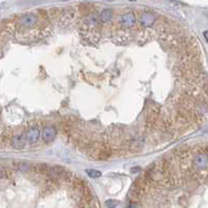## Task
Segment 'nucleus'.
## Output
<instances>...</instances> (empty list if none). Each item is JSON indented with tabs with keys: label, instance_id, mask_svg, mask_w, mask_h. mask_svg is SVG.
I'll use <instances>...</instances> for the list:
<instances>
[{
	"label": "nucleus",
	"instance_id": "obj_1",
	"mask_svg": "<svg viewBox=\"0 0 208 208\" xmlns=\"http://www.w3.org/2000/svg\"><path fill=\"white\" fill-rule=\"evenodd\" d=\"M150 184H151V182L149 181V179L146 178L145 175L137 178L136 181L132 183L131 188H130L128 193V197L130 199V203H137L146 193Z\"/></svg>",
	"mask_w": 208,
	"mask_h": 208
},
{
	"label": "nucleus",
	"instance_id": "obj_11",
	"mask_svg": "<svg viewBox=\"0 0 208 208\" xmlns=\"http://www.w3.org/2000/svg\"><path fill=\"white\" fill-rule=\"evenodd\" d=\"M14 165H15V167L21 171H28L29 169H32V166H29L27 163H23V161L15 163Z\"/></svg>",
	"mask_w": 208,
	"mask_h": 208
},
{
	"label": "nucleus",
	"instance_id": "obj_5",
	"mask_svg": "<svg viewBox=\"0 0 208 208\" xmlns=\"http://www.w3.org/2000/svg\"><path fill=\"white\" fill-rule=\"evenodd\" d=\"M119 27L124 28V29L131 30V28L138 26V17H137L134 12H127L123 14L118 20Z\"/></svg>",
	"mask_w": 208,
	"mask_h": 208
},
{
	"label": "nucleus",
	"instance_id": "obj_12",
	"mask_svg": "<svg viewBox=\"0 0 208 208\" xmlns=\"http://www.w3.org/2000/svg\"><path fill=\"white\" fill-rule=\"evenodd\" d=\"M86 173L90 178H99V177H101V172L98 170H93V169H87Z\"/></svg>",
	"mask_w": 208,
	"mask_h": 208
},
{
	"label": "nucleus",
	"instance_id": "obj_4",
	"mask_svg": "<svg viewBox=\"0 0 208 208\" xmlns=\"http://www.w3.org/2000/svg\"><path fill=\"white\" fill-rule=\"evenodd\" d=\"M156 15L151 11H145L142 12L138 17V26L139 29H149L153 28L156 24Z\"/></svg>",
	"mask_w": 208,
	"mask_h": 208
},
{
	"label": "nucleus",
	"instance_id": "obj_6",
	"mask_svg": "<svg viewBox=\"0 0 208 208\" xmlns=\"http://www.w3.org/2000/svg\"><path fill=\"white\" fill-rule=\"evenodd\" d=\"M134 34H132L131 30L129 29H124V28H117L113 34V41L117 45H127L131 41V36Z\"/></svg>",
	"mask_w": 208,
	"mask_h": 208
},
{
	"label": "nucleus",
	"instance_id": "obj_14",
	"mask_svg": "<svg viewBox=\"0 0 208 208\" xmlns=\"http://www.w3.org/2000/svg\"><path fill=\"white\" fill-rule=\"evenodd\" d=\"M11 177V171L9 170V169L5 168V167H2L1 168V178L2 179H5V178H10Z\"/></svg>",
	"mask_w": 208,
	"mask_h": 208
},
{
	"label": "nucleus",
	"instance_id": "obj_7",
	"mask_svg": "<svg viewBox=\"0 0 208 208\" xmlns=\"http://www.w3.org/2000/svg\"><path fill=\"white\" fill-rule=\"evenodd\" d=\"M55 136H57V129L53 126H46L42 129V140L45 142H51L54 140Z\"/></svg>",
	"mask_w": 208,
	"mask_h": 208
},
{
	"label": "nucleus",
	"instance_id": "obj_9",
	"mask_svg": "<svg viewBox=\"0 0 208 208\" xmlns=\"http://www.w3.org/2000/svg\"><path fill=\"white\" fill-rule=\"evenodd\" d=\"M25 136H26V139L29 143H36L40 137V131L37 127H32V128L28 129Z\"/></svg>",
	"mask_w": 208,
	"mask_h": 208
},
{
	"label": "nucleus",
	"instance_id": "obj_15",
	"mask_svg": "<svg viewBox=\"0 0 208 208\" xmlns=\"http://www.w3.org/2000/svg\"><path fill=\"white\" fill-rule=\"evenodd\" d=\"M203 35H204V38H205V40L208 42V30H205V32L203 33Z\"/></svg>",
	"mask_w": 208,
	"mask_h": 208
},
{
	"label": "nucleus",
	"instance_id": "obj_16",
	"mask_svg": "<svg viewBox=\"0 0 208 208\" xmlns=\"http://www.w3.org/2000/svg\"><path fill=\"white\" fill-rule=\"evenodd\" d=\"M128 208H137V203H130Z\"/></svg>",
	"mask_w": 208,
	"mask_h": 208
},
{
	"label": "nucleus",
	"instance_id": "obj_10",
	"mask_svg": "<svg viewBox=\"0 0 208 208\" xmlns=\"http://www.w3.org/2000/svg\"><path fill=\"white\" fill-rule=\"evenodd\" d=\"M99 17L101 22H109L112 17H113V10H111V9H105V10H103L100 13Z\"/></svg>",
	"mask_w": 208,
	"mask_h": 208
},
{
	"label": "nucleus",
	"instance_id": "obj_3",
	"mask_svg": "<svg viewBox=\"0 0 208 208\" xmlns=\"http://www.w3.org/2000/svg\"><path fill=\"white\" fill-rule=\"evenodd\" d=\"M80 20H81V15H80L78 9L69 7L66 9H63L59 24L62 25V26H68V25H72L73 23L77 22V21L80 22Z\"/></svg>",
	"mask_w": 208,
	"mask_h": 208
},
{
	"label": "nucleus",
	"instance_id": "obj_8",
	"mask_svg": "<svg viewBox=\"0 0 208 208\" xmlns=\"http://www.w3.org/2000/svg\"><path fill=\"white\" fill-rule=\"evenodd\" d=\"M26 136L24 134H17V136H14L11 138V145L16 150H22L26 146Z\"/></svg>",
	"mask_w": 208,
	"mask_h": 208
},
{
	"label": "nucleus",
	"instance_id": "obj_2",
	"mask_svg": "<svg viewBox=\"0 0 208 208\" xmlns=\"http://www.w3.org/2000/svg\"><path fill=\"white\" fill-rule=\"evenodd\" d=\"M192 172H203L208 171V153L206 150H199L192 159L191 164Z\"/></svg>",
	"mask_w": 208,
	"mask_h": 208
},
{
	"label": "nucleus",
	"instance_id": "obj_13",
	"mask_svg": "<svg viewBox=\"0 0 208 208\" xmlns=\"http://www.w3.org/2000/svg\"><path fill=\"white\" fill-rule=\"evenodd\" d=\"M117 205H118V201L117 199H107L105 202V206L107 208H116Z\"/></svg>",
	"mask_w": 208,
	"mask_h": 208
}]
</instances>
